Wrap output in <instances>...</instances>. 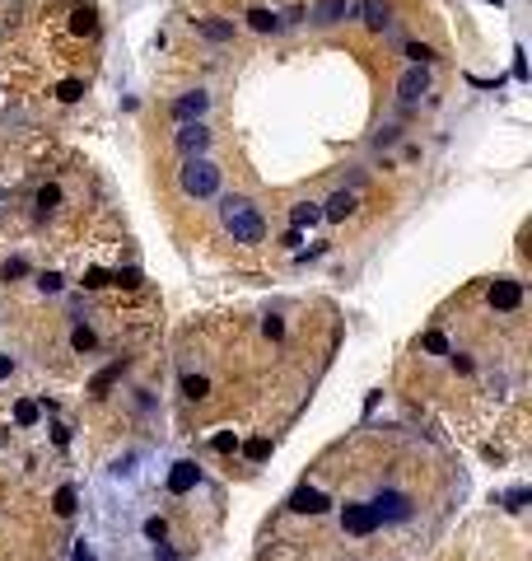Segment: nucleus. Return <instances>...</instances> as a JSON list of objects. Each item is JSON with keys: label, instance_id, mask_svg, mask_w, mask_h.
<instances>
[{"label": "nucleus", "instance_id": "obj_29", "mask_svg": "<svg viewBox=\"0 0 532 561\" xmlns=\"http://www.w3.org/2000/svg\"><path fill=\"white\" fill-rule=\"evenodd\" d=\"M233 445H238V440H233V430H224V435H215V449H220V454H229Z\"/></svg>", "mask_w": 532, "mask_h": 561}, {"label": "nucleus", "instance_id": "obj_14", "mask_svg": "<svg viewBox=\"0 0 532 561\" xmlns=\"http://www.w3.org/2000/svg\"><path fill=\"white\" fill-rule=\"evenodd\" d=\"M345 14V0H318V10H313V19L318 23H336Z\"/></svg>", "mask_w": 532, "mask_h": 561}, {"label": "nucleus", "instance_id": "obj_16", "mask_svg": "<svg viewBox=\"0 0 532 561\" xmlns=\"http://www.w3.org/2000/svg\"><path fill=\"white\" fill-rule=\"evenodd\" d=\"M182 393H187V398H206V393H211V383L201 379V374H187V379H182Z\"/></svg>", "mask_w": 532, "mask_h": 561}, {"label": "nucleus", "instance_id": "obj_6", "mask_svg": "<svg viewBox=\"0 0 532 561\" xmlns=\"http://www.w3.org/2000/svg\"><path fill=\"white\" fill-rule=\"evenodd\" d=\"M519 300H523V285H519V280H495V285H490V304H495V309H504V314H509V309H519Z\"/></svg>", "mask_w": 532, "mask_h": 561}, {"label": "nucleus", "instance_id": "obj_1", "mask_svg": "<svg viewBox=\"0 0 532 561\" xmlns=\"http://www.w3.org/2000/svg\"><path fill=\"white\" fill-rule=\"evenodd\" d=\"M224 224H229V234L238 239V244H262V234H266L262 215L248 202H224Z\"/></svg>", "mask_w": 532, "mask_h": 561}, {"label": "nucleus", "instance_id": "obj_2", "mask_svg": "<svg viewBox=\"0 0 532 561\" xmlns=\"http://www.w3.org/2000/svg\"><path fill=\"white\" fill-rule=\"evenodd\" d=\"M215 187H220V168H215V164L192 159V164L182 168V192H187V197H211Z\"/></svg>", "mask_w": 532, "mask_h": 561}, {"label": "nucleus", "instance_id": "obj_10", "mask_svg": "<svg viewBox=\"0 0 532 561\" xmlns=\"http://www.w3.org/2000/svg\"><path fill=\"white\" fill-rule=\"evenodd\" d=\"M206 103H211V99H206V94L196 89V94H182L173 112H177V117H182V122H187V117H201V112H206Z\"/></svg>", "mask_w": 532, "mask_h": 561}, {"label": "nucleus", "instance_id": "obj_18", "mask_svg": "<svg viewBox=\"0 0 532 561\" xmlns=\"http://www.w3.org/2000/svg\"><path fill=\"white\" fill-rule=\"evenodd\" d=\"M248 19H253V28H257V33H266V28H276V14H271V10H253Z\"/></svg>", "mask_w": 532, "mask_h": 561}, {"label": "nucleus", "instance_id": "obj_11", "mask_svg": "<svg viewBox=\"0 0 532 561\" xmlns=\"http://www.w3.org/2000/svg\"><path fill=\"white\" fill-rule=\"evenodd\" d=\"M350 211H355V197H350V192H336L332 202H327V211H322V215H327V220H345Z\"/></svg>", "mask_w": 532, "mask_h": 561}, {"label": "nucleus", "instance_id": "obj_7", "mask_svg": "<svg viewBox=\"0 0 532 561\" xmlns=\"http://www.w3.org/2000/svg\"><path fill=\"white\" fill-rule=\"evenodd\" d=\"M196 477H201L196 463H173V472H168V491H173V496H187L192 486H196Z\"/></svg>", "mask_w": 532, "mask_h": 561}, {"label": "nucleus", "instance_id": "obj_9", "mask_svg": "<svg viewBox=\"0 0 532 561\" xmlns=\"http://www.w3.org/2000/svg\"><path fill=\"white\" fill-rule=\"evenodd\" d=\"M206 141H211V131H206V126H182V131H177V146L187 150V155L206 150Z\"/></svg>", "mask_w": 532, "mask_h": 561}, {"label": "nucleus", "instance_id": "obj_3", "mask_svg": "<svg viewBox=\"0 0 532 561\" xmlns=\"http://www.w3.org/2000/svg\"><path fill=\"white\" fill-rule=\"evenodd\" d=\"M341 524H345V533H355V538H365V533H374L383 519H378V510L374 505H345L341 510Z\"/></svg>", "mask_w": 532, "mask_h": 561}, {"label": "nucleus", "instance_id": "obj_15", "mask_svg": "<svg viewBox=\"0 0 532 561\" xmlns=\"http://www.w3.org/2000/svg\"><path fill=\"white\" fill-rule=\"evenodd\" d=\"M318 206H313V202H304V206H294V211H289V220H294V229H304V224H313V220H318Z\"/></svg>", "mask_w": 532, "mask_h": 561}, {"label": "nucleus", "instance_id": "obj_26", "mask_svg": "<svg viewBox=\"0 0 532 561\" xmlns=\"http://www.w3.org/2000/svg\"><path fill=\"white\" fill-rule=\"evenodd\" d=\"M79 94H84V85H79V80H66V85H61V99H66V103H75Z\"/></svg>", "mask_w": 532, "mask_h": 561}, {"label": "nucleus", "instance_id": "obj_4", "mask_svg": "<svg viewBox=\"0 0 532 561\" xmlns=\"http://www.w3.org/2000/svg\"><path fill=\"white\" fill-rule=\"evenodd\" d=\"M374 510H378V519H411V501L397 491H378Z\"/></svg>", "mask_w": 532, "mask_h": 561}, {"label": "nucleus", "instance_id": "obj_32", "mask_svg": "<svg viewBox=\"0 0 532 561\" xmlns=\"http://www.w3.org/2000/svg\"><path fill=\"white\" fill-rule=\"evenodd\" d=\"M523 505H528V491H523V486H519V491L509 496V510H523Z\"/></svg>", "mask_w": 532, "mask_h": 561}, {"label": "nucleus", "instance_id": "obj_12", "mask_svg": "<svg viewBox=\"0 0 532 561\" xmlns=\"http://www.w3.org/2000/svg\"><path fill=\"white\" fill-rule=\"evenodd\" d=\"M360 14H365L369 28H383V23H388V5H383V0H365V5H360Z\"/></svg>", "mask_w": 532, "mask_h": 561}, {"label": "nucleus", "instance_id": "obj_19", "mask_svg": "<svg viewBox=\"0 0 532 561\" xmlns=\"http://www.w3.org/2000/svg\"><path fill=\"white\" fill-rule=\"evenodd\" d=\"M14 421H19V426H33L38 421V403H19L14 407Z\"/></svg>", "mask_w": 532, "mask_h": 561}, {"label": "nucleus", "instance_id": "obj_27", "mask_svg": "<svg viewBox=\"0 0 532 561\" xmlns=\"http://www.w3.org/2000/svg\"><path fill=\"white\" fill-rule=\"evenodd\" d=\"M266 454H271V445H266V440H253V445H248V459H253V463H262Z\"/></svg>", "mask_w": 532, "mask_h": 561}, {"label": "nucleus", "instance_id": "obj_5", "mask_svg": "<svg viewBox=\"0 0 532 561\" xmlns=\"http://www.w3.org/2000/svg\"><path fill=\"white\" fill-rule=\"evenodd\" d=\"M289 510H299V515H322L327 510V496L318 486H299V491L289 496Z\"/></svg>", "mask_w": 532, "mask_h": 561}, {"label": "nucleus", "instance_id": "obj_17", "mask_svg": "<svg viewBox=\"0 0 532 561\" xmlns=\"http://www.w3.org/2000/svg\"><path fill=\"white\" fill-rule=\"evenodd\" d=\"M56 515H75V486H61L56 491Z\"/></svg>", "mask_w": 532, "mask_h": 561}, {"label": "nucleus", "instance_id": "obj_33", "mask_svg": "<svg viewBox=\"0 0 532 561\" xmlns=\"http://www.w3.org/2000/svg\"><path fill=\"white\" fill-rule=\"evenodd\" d=\"M0 379H10V356H0Z\"/></svg>", "mask_w": 532, "mask_h": 561}, {"label": "nucleus", "instance_id": "obj_30", "mask_svg": "<svg viewBox=\"0 0 532 561\" xmlns=\"http://www.w3.org/2000/svg\"><path fill=\"white\" fill-rule=\"evenodd\" d=\"M70 561H99V557H94V548H89V543H79V548H75V557H70Z\"/></svg>", "mask_w": 532, "mask_h": 561}, {"label": "nucleus", "instance_id": "obj_21", "mask_svg": "<svg viewBox=\"0 0 532 561\" xmlns=\"http://www.w3.org/2000/svg\"><path fill=\"white\" fill-rule=\"evenodd\" d=\"M145 538L164 543V538H168V524H164V519H145Z\"/></svg>", "mask_w": 532, "mask_h": 561}, {"label": "nucleus", "instance_id": "obj_22", "mask_svg": "<svg viewBox=\"0 0 532 561\" xmlns=\"http://www.w3.org/2000/svg\"><path fill=\"white\" fill-rule=\"evenodd\" d=\"M70 342H75V351H94V342H99V337L89 332V327H75V337H70Z\"/></svg>", "mask_w": 532, "mask_h": 561}, {"label": "nucleus", "instance_id": "obj_31", "mask_svg": "<svg viewBox=\"0 0 532 561\" xmlns=\"http://www.w3.org/2000/svg\"><path fill=\"white\" fill-rule=\"evenodd\" d=\"M266 337H285V323L280 318H266Z\"/></svg>", "mask_w": 532, "mask_h": 561}, {"label": "nucleus", "instance_id": "obj_24", "mask_svg": "<svg viewBox=\"0 0 532 561\" xmlns=\"http://www.w3.org/2000/svg\"><path fill=\"white\" fill-rule=\"evenodd\" d=\"M406 56H411V61H416V66H425V61H430L434 52H430V47H425V43H411V47H406Z\"/></svg>", "mask_w": 532, "mask_h": 561}, {"label": "nucleus", "instance_id": "obj_28", "mask_svg": "<svg viewBox=\"0 0 532 561\" xmlns=\"http://www.w3.org/2000/svg\"><path fill=\"white\" fill-rule=\"evenodd\" d=\"M56 202H61V192H56V187H43V192H38V206H43V211H47V206H56Z\"/></svg>", "mask_w": 532, "mask_h": 561}, {"label": "nucleus", "instance_id": "obj_23", "mask_svg": "<svg viewBox=\"0 0 532 561\" xmlns=\"http://www.w3.org/2000/svg\"><path fill=\"white\" fill-rule=\"evenodd\" d=\"M117 374H122V360H117V365H108V370H103L99 379H94V393H103V388H108L112 379H117Z\"/></svg>", "mask_w": 532, "mask_h": 561}, {"label": "nucleus", "instance_id": "obj_13", "mask_svg": "<svg viewBox=\"0 0 532 561\" xmlns=\"http://www.w3.org/2000/svg\"><path fill=\"white\" fill-rule=\"evenodd\" d=\"M196 28L206 38H215V43H229L233 38V23H220V19H196Z\"/></svg>", "mask_w": 532, "mask_h": 561}, {"label": "nucleus", "instance_id": "obj_8", "mask_svg": "<svg viewBox=\"0 0 532 561\" xmlns=\"http://www.w3.org/2000/svg\"><path fill=\"white\" fill-rule=\"evenodd\" d=\"M397 94H401V99H421V94H425V66H411L406 70V75H401V85H397Z\"/></svg>", "mask_w": 532, "mask_h": 561}, {"label": "nucleus", "instance_id": "obj_20", "mask_svg": "<svg viewBox=\"0 0 532 561\" xmlns=\"http://www.w3.org/2000/svg\"><path fill=\"white\" fill-rule=\"evenodd\" d=\"M94 28H99V23H94V14H89V10H75V33L94 38Z\"/></svg>", "mask_w": 532, "mask_h": 561}, {"label": "nucleus", "instance_id": "obj_25", "mask_svg": "<svg viewBox=\"0 0 532 561\" xmlns=\"http://www.w3.org/2000/svg\"><path fill=\"white\" fill-rule=\"evenodd\" d=\"M425 351H434V356H448V342H443L439 332H430V337H425Z\"/></svg>", "mask_w": 532, "mask_h": 561}]
</instances>
